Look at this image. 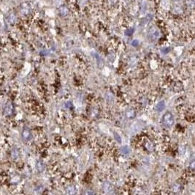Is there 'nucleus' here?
<instances>
[{
  "label": "nucleus",
  "instance_id": "4",
  "mask_svg": "<svg viewBox=\"0 0 195 195\" xmlns=\"http://www.w3.org/2000/svg\"><path fill=\"white\" fill-rule=\"evenodd\" d=\"M66 192L68 195H75L77 194V189L75 186L70 185L66 188Z\"/></svg>",
  "mask_w": 195,
  "mask_h": 195
},
{
  "label": "nucleus",
  "instance_id": "7",
  "mask_svg": "<svg viewBox=\"0 0 195 195\" xmlns=\"http://www.w3.org/2000/svg\"><path fill=\"white\" fill-rule=\"evenodd\" d=\"M36 167H37V170L40 172H42L44 170L45 165H44V164H43V162L42 161H37V163H36Z\"/></svg>",
  "mask_w": 195,
  "mask_h": 195
},
{
  "label": "nucleus",
  "instance_id": "3",
  "mask_svg": "<svg viewBox=\"0 0 195 195\" xmlns=\"http://www.w3.org/2000/svg\"><path fill=\"white\" fill-rule=\"evenodd\" d=\"M21 136H22V139L25 141V142H29L30 140H31L32 139V134L31 132L30 131V129L27 127H25L21 133Z\"/></svg>",
  "mask_w": 195,
  "mask_h": 195
},
{
  "label": "nucleus",
  "instance_id": "10",
  "mask_svg": "<svg viewBox=\"0 0 195 195\" xmlns=\"http://www.w3.org/2000/svg\"><path fill=\"white\" fill-rule=\"evenodd\" d=\"M121 153L123 155L126 156V155H128L130 153V150H129V148L127 146H123V147H122L121 148Z\"/></svg>",
  "mask_w": 195,
  "mask_h": 195
},
{
  "label": "nucleus",
  "instance_id": "14",
  "mask_svg": "<svg viewBox=\"0 0 195 195\" xmlns=\"http://www.w3.org/2000/svg\"><path fill=\"white\" fill-rule=\"evenodd\" d=\"M114 136H115V140H116L118 142L121 143V136H120L118 134H115Z\"/></svg>",
  "mask_w": 195,
  "mask_h": 195
},
{
  "label": "nucleus",
  "instance_id": "8",
  "mask_svg": "<svg viewBox=\"0 0 195 195\" xmlns=\"http://www.w3.org/2000/svg\"><path fill=\"white\" fill-rule=\"evenodd\" d=\"M19 156H20V153H19V150L16 148H14L12 152H11V157L13 158V159H17L19 158Z\"/></svg>",
  "mask_w": 195,
  "mask_h": 195
},
{
  "label": "nucleus",
  "instance_id": "9",
  "mask_svg": "<svg viewBox=\"0 0 195 195\" xmlns=\"http://www.w3.org/2000/svg\"><path fill=\"white\" fill-rule=\"evenodd\" d=\"M145 147H146V149L148 151H153L154 149V146L153 143L151 142H149V141L146 142V143H145Z\"/></svg>",
  "mask_w": 195,
  "mask_h": 195
},
{
  "label": "nucleus",
  "instance_id": "1",
  "mask_svg": "<svg viewBox=\"0 0 195 195\" xmlns=\"http://www.w3.org/2000/svg\"><path fill=\"white\" fill-rule=\"evenodd\" d=\"M174 123H175V119L173 114L170 111L166 112L162 117L163 125L167 128H170L174 125Z\"/></svg>",
  "mask_w": 195,
  "mask_h": 195
},
{
  "label": "nucleus",
  "instance_id": "2",
  "mask_svg": "<svg viewBox=\"0 0 195 195\" xmlns=\"http://www.w3.org/2000/svg\"><path fill=\"white\" fill-rule=\"evenodd\" d=\"M14 113V106L11 102H7L4 107V114L7 117H10Z\"/></svg>",
  "mask_w": 195,
  "mask_h": 195
},
{
  "label": "nucleus",
  "instance_id": "6",
  "mask_svg": "<svg viewBox=\"0 0 195 195\" xmlns=\"http://www.w3.org/2000/svg\"><path fill=\"white\" fill-rule=\"evenodd\" d=\"M164 107H165V103H164V101L162 100L157 103V105L156 106V110L159 112H161L164 110Z\"/></svg>",
  "mask_w": 195,
  "mask_h": 195
},
{
  "label": "nucleus",
  "instance_id": "15",
  "mask_svg": "<svg viewBox=\"0 0 195 195\" xmlns=\"http://www.w3.org/2000/svg\"><path fill=\"white\" fill-rule=\"evenodd\" d=\"M173 189H174V191H175L177 192H179L180 191V186L179 185H175V187H174Z\"/></svg>",
  "mask_w": 195,
  "mask_h": 195
},
{
  "label": "nucleus",
  "instance_id": "5",
  "mask_svg": "<svg viewBox=\"0 0 195 195\" xmlns=\"http://www.w3.org/2000/svg\"><path fill=\"white\" fill-rule=\"evenodd\" d=\"M136 116L135 111L132 109H129L126 111V117L129 119H133Z\"/></svg>",
  "mask_w": 195,
  "mask_h": 195
},
{
  "label": "nucleus",
  "instance_id": "11",
  "mask_svg": "<svg viewBox=\"0 0 195 195\" xmlns=\"http://www.w3.org/2000/svg\"><path fill=\"white\" fill-rule=\"evenodd\" d=\"M59 12L62 15H66L68 12V10L65 7H62L59 10Z\"/></svg>",
  "mask_w": 195,
  "mask_h": 195
},
{
  "label": "nucleus",
  "instance_id": "13",
  "mask_svg": "<svg viewBox=\"0 0 195 195\" xmlns=\"http://www.w3.org/2000/svg\"><path fill=\"white\" fill-rule=\"evenodd\" d=\"M84 195H96V194L92 190H86L84 192Z\"/></svg>",
  "mask_w": 195,
  "mask_h": 195
},
{
  "label": "nucleus",
  "instance_id": "12",
  "mask_svg": "<svg viewBox=\"0 0 195 195\" xmlns=\"http://www.w3.org/2000/svg\"><path fill=\"white\" fill-rule=\"evenodd\" d=\"M189 168L192 170V171H195V160H193L190 162L189 164Z\"/></svg>",
  "mask_w": 195,
  "mask_h": 195
}]
</instances>
